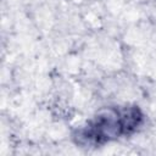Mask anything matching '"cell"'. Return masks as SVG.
Segmentation results:
<instances>
[{"mask_svg": "<svg viewBox=\"0 0 156 156\" xmlns=\"http://www.w3.org/2000/svg\"><path fill=\"white\" fill-rule=\"evenodd\" d=\"M141 123L143 113L136 106L107 107L79 127L73 134V139L79 146L98 147L132 135Z\"/></svg>", "mask_w": 156, "mask_h": 156, "instance_id": "cell-1", "label": "cell"}]
</instances>
